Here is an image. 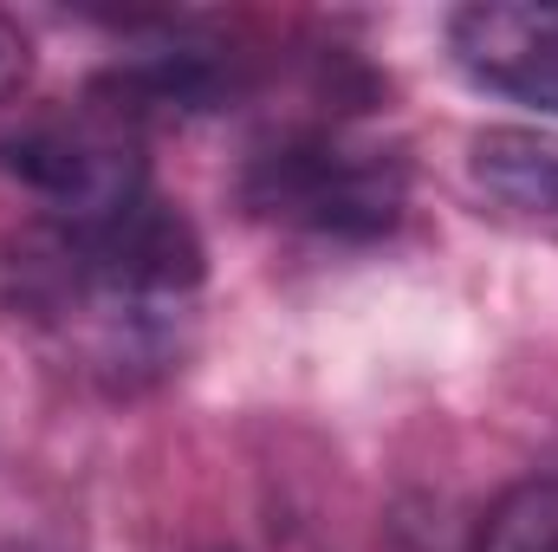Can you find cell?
Listing matches in <instances>:
<instances>
[{
	"label": "cell",
	"instance_id": "6da1fadb",
	"mask_svg": "<svg viewBox=\"0 0 558 552\" xmlns=\"http://www.w3.org/2000/svg\"><path fill=\"white\" fill-rule=\"evenodd\" d=\"M195 292L202 241L156 195L78 228L33 221L0 254L7 312L111 391L149 384L182 358Z\"/></svg>",
	"mask_w": 558,
	"mask_h": 552
},
{
	"label": "cell",
	"instance_id": "ba28073f",
	"mask_svg": "<svg viewBox=\"0 0 558 552\" xmlns=\"http://www.w3.org/2000/svg\"><path fill=\"white\" fill-rule=\"evenodd\" d=\"M20 79H26V33L0 13V98L20 92Z\"/></svg>",
	"mask_w": 558,
	"mask_h": 552
},
{
	"label": "cell",
	"instance_id": "3957f363",
	"mask_svg": "<svg viewBox=\"0 0 558 552\" xmlns=\"http://www.w3.org/2000/svg\"><path fill=\"white\" fill-rule=\"evenodd\" d=\"M0 176L39 202V221H59V228L105 221L149 195L137 124L118 118L105 98L20 118L0 137Z\"/></svg>",
	"mask_w": 558,
	"mask_h": 552
},
{
	"label": "cell",
	"instance_id": "277c9868",
	"mask_svg": "<svg viewBox=\"0 0 558 552\" xmlns=\"http://www.w3.org/2000/svg\"><path fill=\"white\" fill-rule=\"evenodd\" d=\"M448 59L494 98L558 118V7L481 0L448 20Z\"/></svg>",
	"mask_w": 558,
	"mask_h": 552
},
{
	"label": "cell",
	"instance_id": "5b68a950",
	"mask_svg": "<svg viewBox=\"0 0 558 552\" xmlns=\"http://www.w3.org/2000/svg\"><path fill=\"white\" fill-rule=\"evenodd\" d=\"M118 118H195L234 98V52L195 46V39H162V46H137L118 59V72L98 92Z\"/></svg>",
	"mask_w": 558,
	"mask_h": 552
},
{
	"label": "cell",
	"instance_id": "7a4b0ae2",
	"mask_svg": "<svg viewBox=\"0 0 558 552\" xmlns=\"http://www.w3.org/2000/svg\"><path fill=\"white\" fill-rule=\"evenodd\" d=\"M241 202L292 235L377 241L410 208V169L384 143L344 137V131H292L247 156Z\"/></svg>",
	"mask_w": 558,
	"mask_h": 552
},
{
	"label": "cell",
	"instance_id": "52a82bcc",
	"mask_svg": "<svg viewBox=\"0 0 558 552\" xmlns=\"http://www.w3.org/2000/svg\"><path fill=\"white\" fill-rule=\"evenodd\" d=\"M474 552H558V481H520L481 520Z\"/></svg>",
	"mask_w": 558,
	"mask_h": 552
},
{
	"label": "cell",
	"instance_id": "8992f818",
	"mask_svg": "<svg viewBox=\"0 0 558 552\" xmlns=\"http://www.w3.org/2000/svg\"><path fill=\"white\" fill-rule=\"evenodd\" d=\"M468 182L500 215L558 228V131H481L468 143Z\"/></svg>",
	"mask_w": 558,
	"mask_h": 552
}]
</instances>
